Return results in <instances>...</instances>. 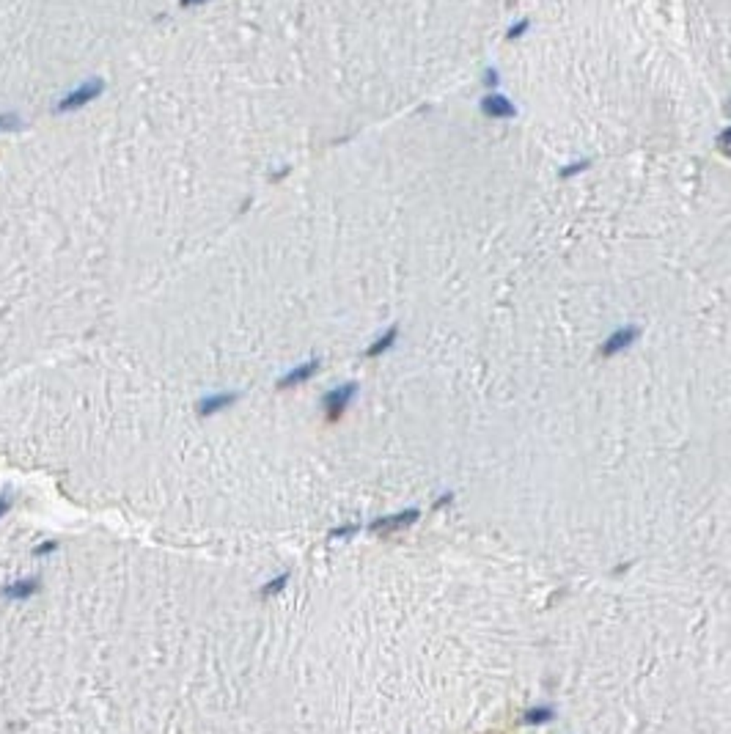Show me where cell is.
Here are the masks:
<instances>
[{"label":"cell","instance_id":"5bb4252c","mask_svg":"<svg viewBox=\"0 0 731 734\" xmlns=\"http://www.w3.org/2000/svg\"><path fill=\"white\" fill-rule=\"evenodd\" d=\"M11 506H14V495H11V493H0V517L8 514Z\"/></svg>","mask_w":731,"mask_h":734},{"label":"cell","instance_id":"d6986e66","mask_svg":"<svg viewBox=\"0 0 731 734\" xmlns=\"http://www.w3.org/2000/svg\"><path fill=\"white\" fill-rule=\"evenodd\" d=\"M446 504H451V495H443V498H440V501L435 504V509H443Z\"/></svg>","mask_w":731,"mask_h":734},{"label":"cell","instance_id":"ac0fdd59","mask_svg":"<svg viewBox=\"0 0 731 734\" xmlns=\"http://www.w3.org/2000/svg\"><path fill=\"white\" fill-rule=\"evenodd\" d=\"M358 528L352 525V528H338V531H333V537H347V534H355Z\"/></svg>","mask_w":731,"mask_h":734},{"label":"cell","instance_id":"9a60e30c","mask_svg":"<svg viewBox=\"0 0 731 734\" xmlns=\"http://www.w3.org/2000/svg\"><path fill=\"white\" fill-rule=\"evenodd\" d=\"M528 31V20H522L517 28H508V33H506V39H517V36H522Z\"/></svg>","mask_w":731,"mask_h":734},{"label":"cell","instance_id":"7a4b0ae2","mask_svg":"<svg viewBox=\"0 0 731 734\" xmlns=\"http://www.w3.org/2000/svg\"><path fill=\"white\" fill-rule=\"evenodd\" d=\"M42 592V581L36 575L31 578H17V581H8L3 589H0V597L8 599V602H25L31 597H36Z\"/></svg>","mask_w":731,"mask_h":734},{"label":"cell","instance_id":"e0dca14e","mask_svg":"<svg viewBox=\"0 0 731 734\" xmlns=\"http://www.w3.org/2000/svg\"><path fill=\"white\" fill-rule=\"evenodd\" d=\"M729 130H723L721 133V140H718V149H721V154H729Z\"/></svg>","mask_w":731,"mask_h":734},{"label":"cell","instance_id":"9c48e42d","mask_svg":"<svg viewBox=\"0 0 731 734\" xmlns=\"http://www.w3.org/2000/svg\"><path fill=\"white\" fill-rule=\"evenodd\" d=\"M396 336H399V327H388L385 330V336H379L371 347H368V358H377V355H382V352H388L391 347H393V341H396Z\"/></svg>","mask_w":731,"mask_h":734},{"label":"cell","instance_id":"52a82bcc","mask_svg":"<svg viewBox=\"0 0 731 734\" xmlns=\"http://www.w3.org/2000/svg\"><path fill=\"white\" fill-rule=\"evenodd\" d=\"M239 399V394H215V396H206L198 402V415H215L220 410H226L229 405H234Z\"/></svg>","mask_w":731,"mask_h":734},{"label":"cell","instance_id":"7c38bea8","mask_svg":"<svg viewBox=\"0 0 731 734\" xmlns=\"http://www.w3.org/2000/svg\"><path fill=\"white\" fill-rule=\"evenodd\" d=\"M55 550H58V542H55V539H47V542H39V545L33 548V555L42 558V555H50V553Z\"/></svg>","mask_w":731,"mask_h":734},{"label":"cell","instance_id":"8992f818","mask_svg":"<svg viewBox=\"0 0 731 734\" xmlns=\"http://www.w3.org/2000/svg\"><path fill=\"white\" fill-rule=\"evenodd\" d=\"M481 110H484L487 116H492V119H511V116L517 113V107H514L506 96H501V93H487V96L481 99Z\"/></svg>","mask_w":731,"mask_h":734},{"label":"cell","instance_id":"30bf717a","mask_svg":"<svg viewBox=\"0 0 731 734\" xmlns=\"http://www.w3.org/2000/svg\"><path fill=\"white\" fill-rule=\"evenodd\" d=\"M552 718H555V712H552L550 707H539V710H531V712L525 715V724H548Z\"/></svg>","mask_w":731,"mask_h":734},{"label":"cell","instance_id":"2e32d148","mask_svg":"<svg viewBox=\"0 0 731 734\" xmlns=\"http://www.w3.org/2000/svg\"><path fill=\"white\" fill-rule=\"evenodd\" d=\"M498 80H501V77H498V72H495V69H487V75H484V83H487V89H495V86H498Z\"/></svg>","mask_w":731,"mask_h":734},{"label":"cell","instance_id":"4fadbf2b","mask_svg":"<svg viewBox=\"0 0 731 734\" xmlns=\"http://www.w3.org/2000/svg\"><path fill=\"white\" fill-rule=\"evenodd\" d=\"M591 163L589 160H583V163H572V165H566L564 171H561V177H575V174H580V171H586Z\"/></svg>","mask_w":731,"mask_h":734},{"label":"cell","instance_id":"277c9868","mask_svg":"<svg viewBox=\"0 0 731 734\" xmlns=\"http://www.w3.org/2000/svg\"><path fill=\"white\" fill-rule=\"evenodd\" d=\"M640 336V330L635 327V324H627V327H619V330H613L610 336H608V341L602 344V358H613L616 352H621V350H627L635 338Z\"/></svg>","mask_w":731,"mask_h":734},{"label":"cell","instance_id":"6da1fadb","mask_svg":"<svg viewBox=\"0 0 731 734\" xmlns=\"http://www.w3.org/2000/svg\"><path fill=\"white\" fill-rule=\"evenodd\" d=\"M102 91H105V80L91 77V80H86V83L75 86V89H72L69 93H63V96L58 99L55 110H58V113H72V110H80V107L91 105L93 99H99V96H102Z\"/></svg>","mask_w":731,"mask_h":734},{"label":"cell","instance_id":"5b68a950","mask_svg":"<svg viewBox=\"0 0 731 734\" xmlns=\"http://www.w3.org/2000/svg\"><path fill=\"white\" fill-rule=\"evenodd\" d=\"M415 520H418V509H407V511H399V514H391V517H379V520H374L368 528H371V534H382V537H388V534H393V531L410 525V523H415Z\"/></svg>","mask_w":731,"mask_h":734},{"label":"cell","instance_id":"8fae6325","mask_svg":"<svg viewBox=\"0 0 731 734\" xmlns=\"http://www.w3.org/2000/svg\"><path fill=\"white\" fill-rule=\"evenodd\" d=\"M286 583H289V572H283V575H280V578H275V581H270V583H267V586H264V589H262V597H270V594H278V592H280V589H283V586H286Z\"/></svg>","mask_w":731,"mask_h":734},{"label":"cell","instance_id":"ba28073f","mask_svg":"<svg viewBox=\"0 0 731 734\" xmlns=\"http://www.w3.org/2000/svg\"><path fill=\"white\" fill-rule=\"evenodd\" d=\"M317 368H319V361H308V364H303V366L292 368L286 377H280L278 388H292V385H300V382L311 380V374H317Z\"/></svg>","mask_w":731,"mask_h":734},{"label":"cell","instance_id":"3957f363","mask_svg":"<svg viewBox=\"0 0 731 734\" xmlns=\"http://www.w3.org/2000/svg\"><path fill=\"white\" fill-rule=\"evenodd\" d=\"M355 391H358V385H355V382H347V385H341V388H336V391H330V394L324 396L327 421H338V418L344 415L347 405H349L352 396H355Z\"/></svg>","mask_w":731,"mask_h":734},{"label":"cell","instance_id":"ffe728a7","mask_svg":"<svg viewBox=\"0 0 731 734\" xmlns=\"http://www.w3.org/2000/svg\"><path fill=\"white\" fill-rule=\"evenodd\" d=\"M201 3H206V0H182L184 8H190V6H201Z\"/></svg>","mask_w":731,"mask_h":734}]
</instances>
